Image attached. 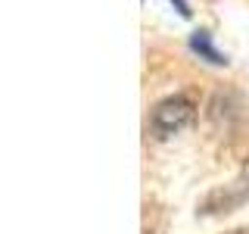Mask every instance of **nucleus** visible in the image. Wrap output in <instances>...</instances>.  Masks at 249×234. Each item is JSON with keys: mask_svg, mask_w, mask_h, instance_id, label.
<instances>
[{"mask_svg": "<svg viewBox=\"0 0 249 234\" xmlns=\"http://www.w3.org/2000/svg\"><path fill=\"white\" fill-rule=\"evenodd\" d=\"M228 234H249V228H237V231H228Z\"/></svg>", "mask_w": 249, "mask_h": 234, "instance_id": "39448f33", "label": "nucleus"}, {"mask_svg": "<svg viewBox=\"0 0 249 234\" xmlns=\"http://www.w3.org/2000/svg\"><path fill=\"white\" fill-rule=\"evenodd\" d=\"M171 3H175V6H178V13H181V16H184V19H187V16H190V6H187V3H184V0H171Z\"/></svg>", "mask_w": 249, "mask_h": 234, "instance_id": "20e7f679", "label": "nucleus"}, {"mask_svg": "<svg viewBox=\"0 0 249 234\" xmlns=\"http://www.w3.org/2000/svg\"><path fill=\"white\" fill-rule=\"evenodd\" d=\"M193 116H196V106H193L190 97H168L162 100V103H156L153 116H150V131L153 137L165 140L171 135H178V131H184L187 125L193 122Z\"/></svg>", "mask_w": 249, "mask_h": 234, "instance_id": "f257e3e1", "label": "nucleus"}, {"mask_svg": "<svg viewBox=\"0 0 249 234\" xmlns=\"http://www.w3.org/2000/svg\"><path fill=\"white\" fill-rule=\"evenodd\" d=\"M190 50L199 53L202 59H209L212 66H228V57H224L221 50H215L212 38H209V31H193L190 35Z\"/></svg>", "mask_w": 249, "mask_h": 234, "instance_id": "7ed1b4c3", "label": "nucleus"}, {"mask_svg": "<svg viewBox=\"0 0 249 234\" xmlns=\"http://www.w3.org/2000/svg\"><path fill=\"white\" fill-rule=\"evenodd\" d=\"M246 200H249V156L243 159V166H240L237 181L221 187V191H212L202 200V213H231V209H237Z\"/></svg>", "mask_w": 249, "mask_h": 234, "instance_id": "f03ea898", "label": "nucleus"}]
</instances>
